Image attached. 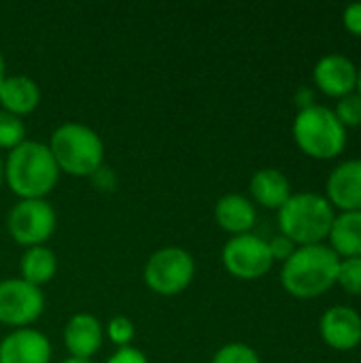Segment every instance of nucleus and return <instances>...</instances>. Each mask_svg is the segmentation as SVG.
<instances>
[{"label":"nucleus","instance_id":"nucleus-1","mask_svg":"<svg viewBox=\"0 0 361 363\" xmlns=\"http://www.w3.org/2000/svg\"><path fill=\"white\" fill-rule=\"evenodd\" d=\"M60 174L49 147L38 140L26 138L4 157V185L19 200H47Z\"/></svg>","mask_w":361,"mask_h":363},{"label":"nucleus","instance_id":"nucleus-2","mask_svg":"<svg viewBox=\"0 0 361 363\" xmlns=\"http://www.w3.org/2000/svg\"><path fill=\"white\" fill-rule=\"evenodd\" d=\"M340 257L328 245L298 247L283 264L281 285L298 300H313L328 294L338 279Z\"/></svg>","mask_w":361,"mask_h":363},{"label":"nucleus","instance_id":"nucleus-3","mask_svg":"<svg viewBox=\"0 0 361 363\" xmlns=\"http://www.w3.org/2000/svg\"><path fill=\"white\" fill-rule=\"evenodd\" d=\"M60 172L70 177H94L104 164V143L85 123L68 121L53 130L47 143Z\"/></svg>","mask_w":361,"mask_h":363},{"label":"nucleus","instance_id":"nucleus-4","mask_svg":"<svg viewBox=\"0 0 361 363\" xmlns=\"http://www.w3.org/2000/svg\"><path fill=\"white\" fill-rule=\"evenodd\" d=\"M334 217V208L326 196L302 191L291 194V198L279 208V228L296 247L323 245Z\"/></svg>","mask_w":361,"mask_h":363},{"label":"nucleus","instance_id":"nucleus-5","mask_svg":"<svg viewBox=\"0 0 361 363\" xmlns=\"http://www.w3.org/2000/svg\"><path fill=\"white\" fill-rule=\"evenodd\" d=\"M291 136L298 149L313 160H334L347 147V128L336 119L334 111L321 104L298 111Z\"/></svg>","mask_w":361,"mask_h":363},{"label":"nucleus","instance_id":"nucleus-6","mask_svg":"<svg viewBox=\"0 0 361 363\" xmlns=\"http://www.w3.org/2000/svg\"><path fill=\"white\" fill-rule=\"evenodd\" d=\"M145 285L157 296H179L183 294L194 277L196 262L189 251L181 247H164L149 255L145 264Z\"/></svg>","mask_w":361,"mask_h":363},{"label":"nucleus","instance_id":"nucleus-7","mask_svg":"<svg viewBox=\"0 0 361 363\" xmlns=\"http://www.w3.org/2000/svg\"><path fill=\"white\" fill-rule=\"evenodd\" d=\"M57 225V215L47 200H19L6 217L11 238L30 249L47 245Z\"/></svg>","mask_w":361,"mask_h":363},{"label":"nucleus","instance_id":"nucleus-8","mask_svg":"<svg viewBox=\"0 0 361 363\" xmlns=\"http://www.w3.org/2000/svg\"><path fill=\"white\" fill-rule=\"evenodd\" d=\"M223 268L240 281H255L270 272L274 259L268 249V240L255 234L232 236L221 251Z\"/></svg>","mask_w":361,"mask_h":363},{"label":"nucleus","instance_id":"nucleus-9","mask_svg":"<svg viewBox=\"0 0 361 363\" xmlns=\"http://www.w3.org/2000/svg\"><path fill=\"white\" fill-rule=\"evenodd\" d=\"M45 311V294L40 287L23 279L0 281V323L11 330L32 328Z\"/></svg>","mask_w":361,"mask_h":363},{"label":"nucleus","instance_id":"nucleus-10","mask_svg":"<svg viewBox=\"0 0 361 363\" xmlns=\"http://www.w3.org/2000/svg\"><path fill=\"white\" fill-rule=\"evenodd\" d=\"M313 81L328 98H345L357 87V66L343 53L323 55L313 68Z\"/></svg>","mask_w":361,"mask_h":363},{"label":"nucleus","instance_id":"nucleus-11","mask_svg":"<svg viewBox=\"0 0 361 363\" xmlns=\"http://www.w3.org/2000/svg\"><path fill=\"white\" fill-rule=\"evenodd\" d=\"M321 340L334 351H353L361 345V315L351 306H332L319 319Z\"/></svg>","mask_w":361,"mask_h":363},{"label":"nucleus","instance_id":"nucleus-12","mask_svg":"<svg viewBox=\"0 0 361 363\" xmlns=\"http://www.w3.org/2000/svg\"><path fill=\"white\" fill-rule=\"evenodd\" d=\"M326 200L343 213H361V160H347L330 172Z\"/></svg>","mask_w":361,"mask_h":363},{"label":"nucleus","instance_id":"nucleus-13","mask_svg":"<svg viewBox=\"0 0 361 363\" xmlns=\"http://www.w3.org/2000/svg\"><path fill=\"white\" fill-rule=\"evenodd\" d=\"M51 342L36 328L13 330L0 340V363H51Z\"/></svg>","mask_w":361,"mask_h":363},{"label":"nucleus","instance_id":"nucleus-14","mask_svg":"<svg viewBox=\"0 0 361 363\" xmlns=\"http://www.w3.org/2000/svg\"><path fill=\"white\" fill-rule=\"evenodd\" d=\"M64 347L70 353V357L77 359H91L104 342V328L98 317L89 313H77L72 315L62 334Z\"/></svg>","mask_w":361,"mask_h":363},{"label":"nucleus","instance_id":"nucleus-15","mask_svg":"<svg viewBox=\"0 0 361 363\" xmlns=\"http://www.w3.org/2000/svg\"><path fill=\"white\" fill-rule=\"evenodd\" d=\"M215 221L223 232L232 236L251 234L257 221V211H255V204L247 196L226 194L215 204Z\"/></svg>","mask_w":361,"mask_h":363},{"label":"nucleus","instance_id":"nucleus-16","mask_svg":"<svg viewBox=\"0 0 361 363\" xmlns=\"http://www.w3.org/2000/svg\"><path fill=\"white\" fill-rule=\"evenodd\" d=\"M40 102V87L26 74H6L0 85V108L23 117L30 115Z\"/></svg>","mask_w":361,"mask_h":363},{"label":"nucleus","instance_id":"nucleus-17","mask_svg":"<svg viewBox=\"0 0 361 363\" xmlns=\"http://www.w3.org/2000/svg\"><path fill=\"white\" fill-rule=\"evenodd\" d=\"M249 191H251V202L270 208V211H279L289 198H291V185L289 179L277 170V168H262L251 177L249 183Z\"/></svg>","mask_w":361,"mask_h":363},{"label":"nucleus","instance_id":"nucleus-18","mask_svg":"<svg viewBox=\"0 0 361 363\" xmlns=\"http://www.w3.org/2000/svg\"><path fill=\"white\" fill-rule=\"evenodd\" d=\"M330 249L340 257H361V213H340L328 234Z\"/></svg>","mask_w":361,"mask_h":363},{"label":"nucleus","instance_id":"nucleus-19","mask_svg":"<svg viewBox=\"0 0 361 363\" xmlns=\"http://www.w3.org/2000/svg\"><path fill=\"white\" fill-rule=\"evenodd\" d=\"M55 272H57V257L47 245L30 247L19 257V279H23L34 287L47 285L55 277Z\"/></svg>","mask_w":361,"mask_h":363},{"label":"nucleus","instance_id":"nucleus-20","mask_svg":"<svg viewBox=\"0 0 361 363\" xmlns=\"http://www.w3.org/2000/svg\"><path fill=\"white\" fill-rule=\"evenodd\" d=\"M26 140L23 119L0 108V151H13Z\"/></svg>","mask_w":361,"mask_h":363},{"label":"nucleus","instance_id":"nucleus-21","mask_svg":"<svg viewBox=\"0 0 361 363\" xmlns=\"http://www.w3.org/2000/svg\"><path fill=\"white\" fill-rule=\"evenodd\" d=\"M211 363H262V359L253 347L245 342H228L213 355Z\"/></svg>","mask_w":361,"mask_h":363},{"label":"nucleus","instance_id":"nucleus-22","mask_svg":"<svg viewBox=\"0 0 361 363\" xmlns=\"http://www.w3.org/2000/svg\"><path fill=\"white\" fill-rule=\"evenodd\" d=\"M106 338L117 347V349H126V347H132V340L136 336V328H134V321L123 317V315H117L113 317L109 323H106V330H104Z\"/></svg>","mask_w":361,"mask_h":363},{"label":"nucleus","instance_id":"nucleus-23","mask_svg":"<svg viewBox=\"0 0 361 363\" xmlns=\"http://www.w3.org/2000/svg\"><path fill=\"white\" fill-rule=\"evenodd\" d=\"M336 285H340L351 296H361V257L340 259Z\"/></svg>","mask_w":361,"mask_h":363},{"label":"nucleus","instance_id":"nucleus-24","mask_svg":"<svg viewBox=\"0 0 361 363\" xmlns=\"http://www.w3.org/2000/svg\"><path fill=\"white\" fill-rule=\"evenodd\" d=\"M336 119L345 125V128H361V96L357 91L340 98L336 102L334 108Z\"/></svg>","mask_w":361,"mask_h":363},{"label":"nucleus","instance_id":"nucleus-25","mask_svg":"<svg viewBox=\"0 0 361 363\" xmlns=\"http://www.w3.org/2000/svg\"><path fill=\"white\" fill-rule=\"evenodd\" d=\"M268 249H270V255H272L274 262L285 264V262L294 255V251H296L298 247H296L289 238H285L283 234H277V236H272V238L268 240Z\"/></svg>","mask_w":361,"mask_h":363},{"label":"nucleus","instance_id":"nucleus-26","mask_svg":"<svg viewBox=\"0 0 361 363\" xmlns=\"http://www.w3.org/2000/svg\"><path fill=\"white\" fill-rule=\"evenodd\" d=\"M343 26L349 34L361 36V4H349L343 11Z\"/></svg>","mask_w":361,"mask_h":363},{"label":"nucleus","instance_id":"nucleus-27","mask_svg":"<svg viewBox=\"0 0 361 363\" xmlns=\"http://www.w3.org/2000/svg\"><path fill=\"white\" fill-rule=\"evenodd\" d=\"M106 363H149L147 355L134 347H126V349H117Z\"/></svg>","mask_w":361,"mask_h":363},{"label":"nucleus","instance_id":"nucleus-28","mask_svg":"<svg viewBox=\"0 0 361 363\" xmlns=\"http://www.w3.org/2000/svg\"><path fill=\"white\" fill-rule=\"evenodd\" d=\"M296 104L300 106V111H302V108H309V106H313V104H315V100H313V89H309V87H302V89L298 91V96H296Z\"/></svg>","mask_w":361,"mask_h":363},{"label":"nucleus","instance_id":"nucleus-29","mask_svg":"<svg viewBox=\"0 0 361 363\" xmlns=\"http://www.w3.org/2000/svg\"><path fill=\"white\" fill-rule=\"evenodd\" d=\"M4 79H6V64H4V55L0 51V85H2Z\"/></svg>","mask_w":361,"mask_h":363},{"label":"nucleus","instance_id":"nucleus-30","mask_svg":"<svg viewBox=\"0 0 361 363\" xmlns=\"http://www.w3.org/2000/svg\"><path fill=\"white\" fill-rule=\"evenodd\" d=\"M4 185V157L0 155V187Z\"/></svg>","mask_w":361,"mask_h":363},{"label":"nucleus","instance_id":"nucleus-31","mask_svg":"<svg viewBox=\"0 0 361 363\" xmlns=\"http://www.w3.org/2000/svg\"><path fill=\"white\" fill-rule=\"evenodd\" d=\"M62 363H94L91 359H77V357H66Z\"/></svg>","mask_w":361,"mask_h":363},{"label":"nucleus","instance_id":"nucleus-32","mask_svg":"<svg viewBox=\"0 0 361 363\" xmlns=\"http://www.w3.org/2000/svg\"><path fill=\"white\" fill-rule=\"evenodd\" d=\"M355 91L361 96V68H357V87H355Z\"/></svg>","mask_w":361,"mask_h":363}]
</instances>
